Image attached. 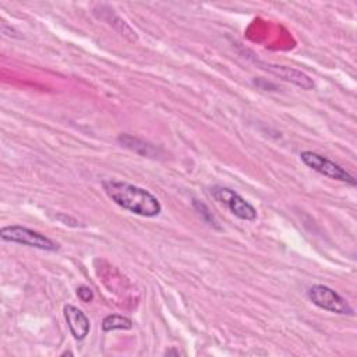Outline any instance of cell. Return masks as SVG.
<instances>
[{
  "label": "cell",
  "mask_w": 357,
  "mask_h": 357,
  "mask_svg": "<svg viewBox=\"0 0 357 357\" xmlns=\"http://www.w3.org/2000/svg\"><path fill=\"white\" fill-rule=\"evenodd\" d=\"M102 185L107 197L114 204L131 213L153 218L162 211V205L158 198L145 188L119 180H105Z\"/></svg>",
  "instance_id": "1"
},
{
  "label": "cell",
  "mask_w": 357,
  "mask_h": 357,
  "mask_svg": "<svg viewBox=\"0 0 357 357\" xmlns=\"http://www.w3.org/2000/svg\"><path fill=\"white\" fill-rule=\"evenodd\" d=\"M0 237L4 241L18 243L22 245H28V247H33L45 251H56L59 248V244L50 240L49 237H46L45 234L20 225L1 227Z\"/></svg>",
  "instance_id": "2"
},
{
  "label": "cell",
  "mask_w": 357,
  "mask_h": 357,
  "mask_svg": "<svg viewBox=\"0 0 357 357\" xmlns=\"http://www.w3.org/2000/svg\"><path fill=\"white\" fill-rule=\"evenodd\" d=\"M300 159L310 169L318 172L319 174H322L325 177L339 180V181H343L350 185H356V178L349 172H346L340 165L332 162L326 156H322L312 151H304L300 153Z\"/></svg>",
  "instance_id": "3"
},
{
  "label": "cell",
  "mask_w": 357,
  "mask_h": 357,
  "mask_svg": "<svg viewBox=\"0 0 357 357\" xmlns=\"http://www.w3.org/2000/svg\"><path fill=\"white\" fill-rule=\"evenodd\" d=\"M308 298L315 304L317 307L340 314V315H353L354 311L351 305L347 303L346 298H343L339 293H336L333 289L324 286V284H315L308 289Z\"/></svg>",
  "instance_id": "4"
},
{
  "label": "cell",
  "mask_w": 357,
  "mask_h": 357,
  "mask_svg": "<svg viewBox=\"0 0 357 357\" xmlns=\"http://www.w3.org/2000/svg\"><path fill=\"white\" fill-rule=\"evenodd\" d=\"M211 194L218 202L223 204L234 216H237L243 220H255L257 219L255 208L236 191H233L227 187H213L211 190Z\"/></svg>",
  "instance_id": "5"
},
{
  "label": "cell",
  "mask_w": 357,
  "mask_h": 357,
  "mask_svg": "<svg viewBox=\"0 0 357 357\" xmlns=\"http://www.w3.org/2000/svg\"><path fill=\"white\" fill-rule=\"evenodd\" d=\"M64 317L74 339L82 340L89 332V319L86 315L79 308L67 304L64 307Z\"/></svg>",
  "instance_id": "6"
},
{
  "label": "cell",
  "mask_w": 357,
  "mask_h": 357,
  "mask_svg": "<svg viewBox=\"0 0 357 357\" xmlns=\"http://www.w3.org/2000/svg\"><path fill=\"white\" fill-rule=\"evenodd\" d=\"M266 70H269L271 73L279 75L282 79L284 81H289V82H293L296 84L297 86H301L303 89H311L314 88V81L304 73L296 70V68H291V67H284V66H272V64H268L266 66Z\"/></svg>",
  "instance_id": "7"
},
{
  "label": "cell",
  "mask_w": 357,
  "mask_h": 357,
  "mask_svg": "<svg viewBox=\"0 0 357 357\" xmlns=\"http://www.w3.org/2000/svg\"><path fill=\"white\" fill-rule=\"evenodd\" d=\"M107 10L106 11H103V8L100 7V11H102V14L99 15V18H102V20H105V21H107V24L109 25H112L120 35H123V36H126L128 40H131V42H137V35H135V32L126 24V21L124 20H121L112 8H109V7H106Z\"/></svg>",
  "instance_id": "8"
},
{
  "label": "cell",
  "mask_w": 357,
  "mask_h": 357,
  "mask_svg": "<svg viewBox=\"0 0 357 357\" xmlns=\"http://www.w3.org/2000/svg\"><path fill=\"white\" fill-rule=\"evenodd\" d=\"M132 328V321L127 317L112 314L103 318L102 321V329L105 332H110L114 329H131Z\"/></svg>",
  "instance_id": "9"
},
{
  "label": "cell",
  "mask_w": 357,
  "mask_h": 357,
  "mask_svg": "<svg viewBox=\"0 0 357 357\" xmlns=\"http://www.w3.org/2000/svg\"><path fill=\"white\" fill-rule=\"evenodd\" d=\"M77 296H78V298H79L81 301L88 303V301H91V300L93 298V291H92V289L88 287V286H79V287L77 289Z\"/></svg>",
  "instance_id": "10"
},
{
  "label": "cell",
  "mask_w": 357,
  "mask_h": 357,
  "mask_svg": "<svg viewBox=\"0 0 357 357\" xmlns=\"http://www.w3.org/2000/svg\"><path fill=\"white\" fill-rule=\"evenodd\" d=\"M166 354H178L177 350H166Z\"/></svg>",
  "instance_id": "11"
}]
</instances>
